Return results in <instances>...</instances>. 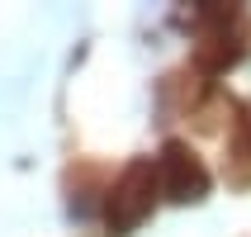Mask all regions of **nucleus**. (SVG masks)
Here are the masks:
<instances>
[{"mask_svg": "<svg viewBox=\"0 0 251 237\" xmlns=\"http://www.w3.org/2000/svg\"><path fill=\"white\" fill-rule=\"evenodd\" d=\"M156 190H161L156 166L147 157H133L124 166V176L109 185V199H104V228H109V237H128L138 223H147V213L156 204Z\"/></svg>", "mask_w": 251, "mask_h": 237, "instance_id": "obj_1", "label": "nucleus"}, {"mask_svg": "<svg viewBox=\"0 0 251 237\" xmlns=\"http://www.w3.org/2000/svg\"><path fill=\"white\" fill-rule=\"evenodd\" d=\"M156 181H161V195L171 204H199L209 195V166L195 157V147L180 138L161 142V157H156Z\"/></svg>", "mask_w": 251, "mask_h": 237, "instance_id": "obj_2", "label": "nucleus"}, {"mask_svg": "<svg viewBox=\"0 0 251 237\" xmlns=\"http://www.w3.org/2000/svg\"><path fill=\"white\" fill-rule=\"evenodd\" d=\"M227 157H232V181L247 185L251 181V114H237V138L227 142Z\"/></svg>", "mask_w": 251, "mask_h": 237, "instance_id": "obj_3", "label": "nucleus"}]
</instances>
